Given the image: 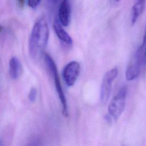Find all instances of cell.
Instances as JSON below:
<instances>
[{
    "label": "cell",
    "instance_id": "cell-5",
    "mask_svg": "<svg viewBox=\"0 0 146 146\" xmlns=\"http://www.w3.org/2000/svg\"><path fill=\"white\" fill-rule=\"evenodd\" d=\"M146 66L142 56L137 50L131 58L127 67L125 76L127 80L131 81L136 79L140 75L143 67Z\"/></svg>",
    "mask_w": 146,
    "mask_h": 146
},
{
    "label": "cell",
    "instance_id": "cell-8",
    "mask_svg": "<svg viewBox=\"0 0 146 146\" xmlns=\"http://www.w3.org/2000/svg\"><path fill=\"white\" fill-rule=\"evenodd\" d=\"M53 28L58 38L65 44L71 46L72 44V39L68 33L63 29L59 20L55 19L53 23Z\"/></svg>",
    "mask_w": 146,
    "mask_h": 146
},
{
    "label": "cell",
    "instance_id": "cell-9",
    "mask_svg": "<svg viewBox=\"0 0 146 146\" xmlns=\"http://www.w3.org/2000/svg\"><path fill=\"white\" fill-rule=\"evenodd\" d=\"M9 74L13 79H18L22 73V66L19 59L13 56L9 62Z\"/></svg>",
    "mask_w": 146,
    "mask_h": 146
},
{
    "label": "cell",
    "instance_id": "cell-6",
    "mask_svg": "<svg viewBox=\"0 0 146 146\" xmlns=\"http://www.w3.org/2000/svg\"><path fill=\"white\" fill-rule=\"evenodd\" d=\"M80 66L77 61H71L68 63L63 68L62 76L66 84L68 87L74 85L79 75Z\"/></svg>",
    "mask_w": 146,
    "mask_h": 146
},
{
    "label": "cell",
    "instance_id": "cell-11",
    "mask_svg": "<svg viewBox=\"0 0 146 146\" xmlns=\"http://www.w3.org/2000/svg\"><path fill=\"white\" fill-rule=\"evenodd\" d=\"M36 94H37V91L36 89L34 87H33L31 88L29 95H28V98H29V100L31 102H34L36 98Z\"/></svg>",
    "mask_w": 146,
    "mask_h": 146
},
{
    "label": "cell",
    "instance_id": "cell-10",
    "mask_svg": "<svg viewBox=\"0 0 146 146\" xmlns=\"http://www.w3.org/2000/svg\"><path fill=\"white\" fill-rule=\"evenodd\" d=\"M146 0H137L132 6L131 11V23L134 25L143 13L145 5Z\"/></svg>",
    "mask_w": 146,
    "mask_h": 146
},
{
    "label": "cell",
    "instance_id": "cell-3",
    "mask_svg": "<svg viewBox=\"0 0 146 146\" xmlns=\"http://www.w3.org/2000/svg\"><path fill=\"white\" fill-rule=\"evenodd\" d=\"M127 91V86H123L109 103L108 107V115L111 119L112 118L115 121L120 117L125 109Z\"/></svg>",
    "mask_w": 146,
    "mask_h": 146
},
{
    "label": "cell",
    "instance_id": "cell-2",
    "mask_svg": "<svg viewBox=\"0 0 146 146\" xmlns=\"http://www.w3.org/2000/svg\"><path fill=\"white\" fill-rule=\"evenodd\" d=\"M44 61L50 74L54 79L55 87L62 107V114L64 116L67 117L68 116L67 103L61 86L56 65L52 58L48 54L44 55Z\"/></svg>",
    "mask_w": 146,
    "mask_h": 146
},
{
    "label": "cell",
    "instance_id": "cell-17",
    "mask_svg": "<svg viewBox=\"0 0 146 146\" xmlns=\"http://www.w3.org/2000/svg\"><path fill=\"white\" fill-rule=\"evenodd\" d=\"M114 1H116V2H117V1H119L120 0H114Z\"/></svg>",
    "mask_w": 146,
    "mask_h": 146
},
{
    "label": "cell",
    "instance_id": "cell-1",
    "mask_svg": "<svg viewBox=\"0 0 146 146\" xmlns=\"http://www.w3.org/2000/svg\"><path fill=\"white\" fill-rule=\"evenodd\" d=\"M49 38V28L44 17L39 18L34 23L29 38V50L30 56L35 59L44 51Z\"/></svg>",
    "mask_w": 146,
    "mask_h": 146
},
{
    "label": "cell",
    "instance_id": "cell-7",
    "mask_svg": "<svg viewBox=\"0 0 146 146\" xmlns=\"http://www.w3.org/2000/svg\"><path fill=\"white\" fill-rule=\"evenodd\" d=\"M59 21L63 26L69 25L71 18V6L69 0H62L59 9Z\"/></svg>",
    "mask_w": 146,
    "mask_h": 146
},
{
    "label": "cell",
    "instance_id": "cell-13",
    "mask_svg": "<svg viewBox=\"0 0 146 146\" xmlns=\"http://www.w3.org/2000/svg\"><path fill=\"white\" fill-rule=\"evenodd\" d=\"M41 0H27V5L33 9L36 8L40 3Z\"/></svg>",
    "mask_w": 146,
    "mask_h": 146
},
{
    "label": "cell",
    "instance_id": "cell-15",
    "mask_svg": "<svg viewBox=\"0 0 146 146\" xmlns=\"http://www.w3.org/2000/svg\"><path fill=\"white\" fill-rule=\"evenodd\" d=\"M2 30H3V26H2L1 25H0V33H1V32L2 31Z\"/></svg>",
    "mask_w": 146,
    "mask_h": 146
},
{
    "label": "cell",
    "instance_id": "cell-12",
    "mask_svg": "<svg viewBox=\"0 0 146 146\" xmlns=\"http://www.w3.org/2000/svg\"><path fill=\"white\" fill-rule=\"evenodd\" d=\"M144 32L145 33H144V37H143V40L141 46L139 47L141 49V50L142 51V52L144 54V55H145V56L146 57V26H145Z\"/></svg>",
    "mask_w": 146,
    "mask_h": 146
},
{
    "label": "cell",
    "instance_id": "cell-16",
    "mask_svg": "<svg viewBox=\"0 0 146 146\" xmlns=\"http://www.w3.org/2000/svg\"><path fill=\"white\" fill-rule=\"evenodd\" d=\"M51 1H52V2H56V1H58V0H50Z\"/></svg>",
    "mask_w": 146,
    "mask_h": 146
},
{
    "label": "cell",
    "instance_id": "cell-14",
    "mask_svg": "<svg viewBox=\"0 0 146 146\" xmlns=\"http://www.w3.org/2000/svg\"><path fill=\"white\" fill-rule=\"evenodd\" d=\"M17 1H18V2H19V6H20L21 7H23L24 3H25V0H17Z\"/></svg>",
    "mask_w": 146,
    "mask_h": 146
},
{
    "label": "cell",
    "instance_id": "cell-4",
    "mask_svg": "<svg viewBox=\"0 0 146 146\" xmlns=\"http://www.w3.org/2000/svg\"><path fill=\"white\" fill-rule=\"evenodd\" d=\"M119 71L116 67L108 70L104 75L100 90V101L106 103L110 98L112 83L118 75Z\"/></svg>",
    "mask_w": 146,
    "mask_h": 146
}]
</instances>
